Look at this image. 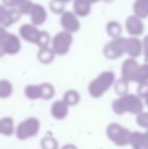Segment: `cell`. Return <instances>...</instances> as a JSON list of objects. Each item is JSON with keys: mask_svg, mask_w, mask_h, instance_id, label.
Here are the masks:
<instances>
[{"mask_svg": "<svg viewBox=\"0 0 148 149\" xmlns=\"http://www.w3.org/2000/svg\"><path fill=\"white\" fill-rule=\"evenodd\" d=\"M61 2H63L64 4H66V3H68V2H70V1H72V0H60Z\"/></svg>", "mask_w": 148, "mask_h": 149, "instance_id": "29", "label": "cell"}, {"mask_svg": "<svg viewBox=\"0 0 148 149\" xmlns=\"http://www.w3.org/2000/svg\"><path fill=\"white\" fill-rule=\"evenodd\" d=\"M88 1L90 2L91 4H92V3H94V2H97V1H99V0H88Z\"/></svg>", "mask_w": 148, "mask_h": 149, "instance_id": "31", "label": "cell"}, {"mask_svg": "<svg viewBox=\"0 0 148 149\" xmlns=\"http://www.w3.org/2000/svg\"><path fill=\"white\" fill-rule=\"evenodd\" d=\"M24 0H2L3 5L8 8H17Z\"/></svg>", "mask_w": 148, "mask_h": 149, "instance_id": "26", "label": "cell"}, {"mask_svg": "<svg viewBox=\"0 0 148 149\" xmlns=\"http://www.w3.org/2000/svg\"><path fill=\"white\" fill-rule=\"evenodd\" d=\"M139 97H143L145 98L146 96H148V85H146V86H144V85H141L140 87H139Z\"/></svg>", "mask_w": 148, "mask_h": 149, "instance_id": "27", "label": "cell"}, {"mask_svg": "<svg viewBox=\"0 0 148 149\" xmlns=\"http://www.w3.org/2000/svg\"><path fill=\"white\" fill-rule=\"evenodd\" d=\"M136 123L139 127L144 129L145 131L148 130V113L147 112H141L136 116Z\"/></svg>", "mask_w": 148, "mask_h": 149, "instance_id": "21", "label": "cell"}, {"mask_svg": "<svg viewBox=\"0 0 148 149\" xmlns=\"http://www.w3.org/2000/svg\"><path fill=\"white\" fill-rule=\"evenodd\" d=\"M60 149H78V148H77V146L74 145V144L68 143V144H65V145H63Z\"/></svg>", "mask_w": 148, "mask_h": 149, "instance_id": "28", "label": "cell"}, {"mask_svg": "<svg viewBox=\"0 0 148 149\" xmlns=\"http://www.w3.org/2000/svg\"><path fill=\"white\" fill-rule=\"evenodd\" d=\"M91 3L88 0H74L73 1V10L77 16L85 17L90 12Z\"/></svg>", "mask_w": 148, "mask_h": 149, "instance_id": "14", "label": "cell"}, {"mask_svg": "<svg viewBox=\"0 0 148 149\" xmlns=\"http://www.w3.org/2000/svg\"><path fill=\"white\" fill-rule=\"evenodd\" d=\"M41 129V122L36 117H28L20 121L15 127V137L20 141L34 138L39 134Z\"/></svg>", "mask_w": 148, "mask_h": 149, "instance_id": "4", "label": "cell"}, {"mask_svg": "<svg viewBox=\"0 0 148 149\" xmlns=\"http://www.w3.org/2000/svg\"><path fill=\"white\" fill-rule=\"evenodd\" d=\"M51 115L55 120L58 121H62L68 116L69 114V107L65 104L62 100H55L53 104H51Z\"/></svg>", "mask_w": 148, "mask_h": 149, "instance_id": "10", "label": "cell"}, {"mask_svg": "<svg viewBox=\"0 0 148 149\" xmlns=\"http://www.w3.org/2000/svg\"><path fill=\"white\" fill-rule=\"evenodd\" d=\"M130 145L132 149H148V140L144 132H132Z\"/></svg>", "mask_w": 148, "mask_h": 149, "instance_id": "13", "label": "cell"}, {"mask_svg": "<svg viewBox=\"0 0 148 149\" xmlns=\"http://www.w3.org/2000/svg\"><path fill=\"white\" fill-rule=\"evenodd\" d=\"M106 135L112 143L123 147V146L130 145L132 132L118 123H111L107 126Z\"/></svg>", "mask_w": 148, "mask_h": 149, "instance_id": "5", "label": "cell"}, {"mask_svg": "<svg viewBox=\"0 0 148 149\" xmlns=\"http://www.w3.org/2000/svg\"><path fill=\"white\" fill-rule=\"evenodd\" d=\"M144 100H145V104H146V107L148 108V96H146V97H145Z\"/></svg>", "mask_w": 148, "mask_h": 149, "instance_id": "30", "label": "cell"}, {"mask_svg": "<svg viewBox=\"0 0 148 149\" xmlns=\"http://www.w3.org/2000/svg\"><path fill=\"white\" fill-rule=\"evenodd\" d=\"M24 93L26 98L31 100H41V87L40 84H28L24 87Z\"/></svg>", "mask_w": 148, "mask_h": 149, "instance_id": "17", "label": "cell"}, {"mask_svg": "<svg viewBox=\"0 0 148 149\" xmlns=\"http://www.w3.org/2000/svg\"><path fill=\"white\" fill-rule=\"evenodd\" d=\"M15 133V124L11 117L0 118V135L10 137Z\"/></svg>", "mask_w": 148, "mask_h": 149, "instance_id": "12", "label": "cell"}, {"mask_svg": "<svg viewBox=\"0 0 148 149\" xmlns=\"http://www.w3.org/2000/svg\"><path fill=\"white\" fill-rule=\"evenodd\" d=\"M22 14L15 8H8L3 4H0V26H10L18 22Z\"/></svg>", "mask_w": 148, "mask_h": 149, "instance_id": "7", "label": "cell"}, {"mask_svg": "<svg viewBox=\"0 0 148 149\" xmlns=\"http://www.w3.org/2000/svg\"><path fill=\"white\" fill-rule=\"evenodd\" d=\"M33 4L34 3H33L31 0H24V1L22 2V3L20 4L17 8H15V9H17L20 14H28V12H30Z\"/></svg>", "mask_w": 148, "mask_h": 149, "instance_id": "24", "label": "cell"}, {"mask_svg": "<svg viewBox=\"0 0 148 149\" xmlns=\"http://www.w3.org/2000/svg\"><path fill=\"white\" fill-rule=\"evenodd\" d=\"M60 22H61V26L64 31H67L71 35L73 33L78 31V30L80 29V22H79L78 17L74 12L64 11L61 14Z\"/></svg>", "mask_w": 148, "mask_h": 149, "instance_id": "8", "label": "cell"}, {"mask_svg": "<svg viewBox=\"0 0 148 149\" xmlns=\"http://www.w3.org/2000/svg\"><path fill=\"white\" fill-rule=\"evenodd\" d=\"M73 42L72 35L67 31H60L52 40V50L56 55L63 56L69 52Z\"/></svg>", "mask_w": 148, "mask_h": 149, "instance_id": "6", "label": "cell"}, {"mask_svg": "<svg viewBox=\"0 0 148 149\" xmlns=\"http://www.w3.org/2000/svg\"><path fill=\"white\" fill-rule=\"evenodd\" d=\"M50 9L57 14H62L64 12V8H65V4L61 2L60 0H51L50 2Z\"/></svg>", "mask_w": 148, "mask_h": 149, "instance_id": "22", "label": "cell"}, {"mask_svg": "<svg viewBox=\"0 0 148 149\" xmlns=\"http://www.w3.org/2000/svg\"><path fill=\"white\" fill-rule=\"evenodd\" d=\"M28 15L32 20V24L36 26H42L48 18L47 11H46L45 7L41 4H33L32 8L28 12Z\"/></svg>", "mask_w": 148, "mask_h": 149, "instance_id": "9", "label": "cell"}, {"mask_svg": "<svg viewBox=\"0 0 148 149\" xmlns=\"http://www.w3.org/2000/svg\"><path fill=\"white\" fill-rule=\"evenodd\" d=\"M19 36L24 41L39 46L40 49L49 47L50 35L47 31H39L37 26L32 24H22L19 28Z\"/></svg>", "mask_w": 148, "mask_h": 149, "instance_id": "2", "label": "cell"}, {"mask_svg": "<svg viewBox=\"0 0 148 149\" xmlns=\"http://www.w3.org/2000/svg\"><path fill=\"white\" fill-rule=\"evenodd\" d=\"M144 134H145V136H146V138H147V140H148V130L144 132Z\"/></svg>", "mask_w": 148, "mask_h": 149, "instance_id": "32", "label": "cell"}, {"mask_svg": "<svg viewBox=\"0 0 148 149\" xmlns=\"http://www.w3.org/2000/svg\"><path fill=\"white\" fill-rule=\"evenodd\" d=\"M62 100H63L69 108L75 107L79 104V102H80V94H79V92L75 89H68L64 92Z\"/></svg>", "mask_w": 148, "mask_h": 149, "instance_id": "15", "label": "cell"}, {"mask_svg": "<svg viewBox=\"0 0 148 149\" xmlns=\"http://www.w3.org/2000/svg\"><path fill=\"white\" fill-rule=\"evenodd\" d=\"M115 90L116 93H118L120 96H123L127 94V90H128V86H127V81L126 80H120L116 83L115 86Z\"/></svg>", "mask_w": 148, "mask_h": 149, "instance_id": "23", "label": "cell"}, {"mask_svg": "<svg viewBox=\"0 0 148 149\" xmlns=\"http://www.w3.org/2000/svg\"><path fill=\"white\" fill-rule=\"evenodd\" d=\"M13 92V85L7 79H0V100L9 97Z\"/></svg>", "mask_w": 148, "mask_h": 149, "instance_id": "19", "label": "cell"}, {"mask_svg": "<svg viewBox=\"0 0 148 149\" xmlns=\"http://www.w3.org/2000/svg\"><path fill=\"white\" fill-rule=\"evenodd\" d=\"M144 104L141 98L134 94L127 93L115 100L112 104V110L115 114L123 116L124 114L138 115L143 112Z\"/></svg>", "mask_w": 148, "mask_h": 149, "instance_id": "1", "label": "cell"}, {"mask_svg": "<svg viewBox=\"0 0 148 149\" xmlns=\"http://www.w3.org/2000/svg\"><path fill=\"white\" fill-rule=\"evenodd\" d=\"M42 149H59V143L53 136H45L41 140Z\"/></svg>", "mask_w": 148, "mask_h": 149, "instance_id": "20", "label": "cell"}, {"mask_svg": "<svg viewBox=\"0 0 148 149\" xmlns=\"http://www.w3.org/2000/svg\"><path fill=\"white\" fill-rule=\"evenodd\" d=\"M22 44L20 41L13 33H7L4 41V54L7 55H15L20 51Z\"/></svg>", "mask_w": 148, "mask_h": 149, "instance_id": "11", "label": "cell"}, {"mask_svg": "<svg viewBox=\"0 0 148 149\" xmlns=\"http://www.w3.org/2000/svg\"><path fill=\"white\" fill-rule=\"evenodd\" d=\"M115 80L114 73L110 71L103 72L89 82L87 90L91 97L99 98L106 93L113 85Z\"/></svg>", "mask_w": 148, "mask_h": 149, "instance_id": "3", "label": "cell"}, {"mask_svg": "<svg viewBox=\"0 0 148 149\" xmlns=\"http://www.w3.org/2000/svg\"><path fill=\"white\" fill-rule=\"evenodd\" d=\"M7 31L5 30V28L3 26H0V58L2 56H4V41H5V38L7 36Z\"/></svg>", "mask_w": 148, "mask_h": 149, "instance_id": "25", "label": "cell"}, {"mask_svg": "<svg viewBox=\"0 0 148 149\" xmlns=\"http://www.w3.org/2000/svg\"><path fill=\"white\" fill-rule=\"evenodd\" d=\"M56 54L54 53V51L52 50V48H42L38 51L37 58L42 64H50L52 61L54 60Z\"/></svg>", "mask_w": 148, "mask_h": 149, "instance_id": "16", "label": "cell"}, {"mask_svg": "<svg viewBox=\"0 0 148 149\" xmlns=\"http://www.w3.org/2000/svg\"><path fill=\"white\" fill-rule=\"evenodd\" d=\"M41 87V100H52L55 95V87L49 82H43L40 84Z\"/></svg>", "mask_w": 148, "mask_h": 149, "instance_id": "18", "label": "cell"}]
</instances>
